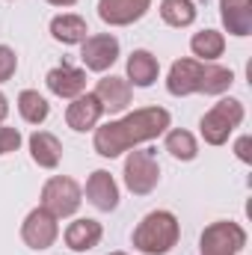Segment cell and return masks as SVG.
I'll return each instance as SVG.
<instances>
[{
  "label": "cell",
  "instance_id": "5",
  "mask_svg": "<svg viewBox=\"0 0 252 255\" xmlns=\"http://www.w3.org/2000/svg\"><path fill=\"white\" fill-rule=\"evenodd\" d=\"M83 202V190L74 178L68 175H54L45 181L42 187V208L48 214H54L57 220H65V217H74L77 208Z\"/></svg>",
  "mask_w": 252,
  "mask_h": 255
},
{
  "label": "cell",
  "instance_id": "23",
  "mask_svg": "<svg viewBox=\"0 0 252 255\" xmlns=\"http://www.w3.org/2000/svg\"><path fill=\"white\" fill-rule=\"evenodd\" d=\"M166 151H169L175 160H196L199 142H196V136H193L190 130L172 128V130H166Z\"/></svg>",
  "mask_w": 252,
  "mask_h": 255
},
{
  "label": "cell",
  "instance_id": "7",
  "mask_svg": "<svg viewBox=\"0 0 252 255\" xmlns=\"http://www.w3.org/2000/svg\"><path fill=\"white\" fill-rule=\"evenodd\" d=\"M60 238V220L54 214H48L42 205L33 208L27 214V220L21 223V241L30 250H51Z\"/></svg>",
  "mask_w": 252,
  "mask_h": 255
},
{
  "label": "cell",
  "instance_id": "1",
  "mask_svg": "<svg viewBox=\"0 0 252 255\" xmlns=\"http://www.w3.org/2000/svg\"><path fill=\"white\" fill-rule=\"evenodd\" d=\"M169 122H172L169 110H163V107H139V110L127 113L116 122L95 128L92 145H95V151L101 157H119L122 151H130V148L166 133Z\"/></svg>",
  "mask_w": 252,
  "mask_h": 255
},
{
  "label": "cell",
  "instance_id": "20",
  "mask_svg": "<svg viewBox=\"0 0 252 255\" xmlns=\"http://www.w3.org/2000/svg\"><path fill=\"white\" fill-rule=\"evenodd\" d=\"M190 51L193 57H199V63H214L226 51V36L220 30H199L190 39Z\"/></svg>",
  "mask_w": 252,
  "mask_h": 255
},
{
  "label": "cell",
  "instance_id": "3",
  "mask_svg": "<svg viewBox=\"0 0 252 255\" xmlns=\"http://www.w3.org/2000/svg\"><path fill=\"white\" fill-rule=\"evenodd\" d=\"M241 122H244V104L238 98H223L202 116L199 130L208 145H223V142H229L235 128H241Z\"/></svg>",
  "mask_w": 252,
  "mask_h": 255
},
{
  "label": "cell",
  "instance_id": "9",
  "mask_svg": "<svg viewBox=\"0 0 252 255\" xmlns=\"http://www.w3.org/2000/svg\"><path fill=\"white\" fill-rule=\"evenodd\" d=\"M104 116V107L101 101L95 98V92H83L77 98H71V104L65 107V125L77 133H86V130H95L98 122Z\"/></svg>",
  "mask_w": 252,
  "mask_h": 255
},
{
  "label": "cell",
  "instance_id": "18",
  "mask_svg": "<svg viewBox=\"0 0 252 255\" xmlns=\"http://www.w3.org/2000/svg\"><path fill=\"white\" fill-rule=\"evenodd\" d=\"M157 74H160V63H157V57L151 51H133L127 57V77H125L127 83L145 89V86H151L157 80Z\"/></svg>",
  "mask_w": 252,
  "mask_h": 255
},
{
  "label": "cell",
  "instance_id": "28",
  "mask_svg": "<svg viewBox=\"0 0 252 255\" xmlns=\"http://www.w3.org/2000/svg\"><path fill=\"white\" fill-rule=\"evenodd\" d=\"M6 116H9V101H6V95L0 92V125L6 122Z\"/></svg>",
  "mask_w": 252,
  "mask_h": 255
},
{
  "label": "cell",
  "instance_id": "4",
  "mask_svg": "<svg viewBox=\"0 0 252 255\" xmlns=\"http://www.w3.org/2000/svg\"><path fill=\"white\" fill-rule=\"evenodd\" d=\"M160 184V163L154 148H133L125 160V187L133 196H148Z\"/></svg>",
  "mask_w": 252,
  "mask_h": 255
},
{
  "label": "cell",
  "instance_id": "19",
  "mask_svg": "<svg viewBox=\"0 0 252 255\" xmlns=\"http://www.w3.org/2000/svg\"><path fill=\"white\" fill-rule=\"evenodd\" d=\"M89 27H86V18L74 15V12H65V15H57L51 21V36L63 45H80L86 39Z\"/></svg>",
  "mask_w": 252,
  "mask_h": 255
},
{
  "label": "cell",
  "instance_id": "13",
  "mask_svg": "<svg viewBox=\"0 0 252 255\" xmlns=\"http://www.w3.org/2000/svg\"><path fill=\"white\" fill-rule=\"evenodd\" d=\"M202 68H205V63H199V60H175L169 68V77H166L169 95H175V98L196 95L199 80H202Z\"/></svg>",
  "mask_w": 252,
  "mask_h": 255
},
{
  "label": "cell",
  "instance_id": "2",
  "mask_svg": "<svg viewBox=\"0 0 252 255\" xmlns=\"http://www.w3.org/2000/svg\"><path fill=\"white\" fill-rule=\"evenodd\" d=\"M181 238V223L172 211H151L133 229V250L142 255H166Z\"/></svg>",
  "mask_w": 252,
  "mask_h": 255
},
{
  "label": "cell",
  "instance_id": "30",
  "mask_svg": "<svg viewBox=\"0 0 252 255\" xmlns=\"http://www.w3.org/2000/svg\"><path fill=\"white\" fill-rule=\"evenodd\" d=\"M110 255H127V253H110Z\"/></svg>",
  "mask_w": 252,
  "mask_h": 255
},
{
  "label": "cell",
  "instance_id": "14",
  "mask_svg": "<svg viewBox=\"0 0 252 255\" xmlns=\"http://www.w3.org/2000/svg\"><path fill=\"white\" fill-rule=\"evenodd\" d=\"M86 199H89L92 208H98L104 214H110V211L119 208V184L113 181V175L107 169H95L89 175V181H86Z\"/></svg>",
  "mask_w": 252,
  "mask_h": 255
},
{
  "label": "cell",
  "instance_id": "15",
  "mask_svg": "<svg viewBox=\"0 0 252 255\" xmlns=\"http://www.w3.org/2000/svg\"><path fill=\"white\" fill-rule=\"evenodd\" d=\"M101 238H104L101 223H98V220H89V217H80V220L68 223V229H65V235H63L65 247H68L71 253L95 250V247L101 244Z\"/></svg>",
  "mask_w": 252,
  "mask_h": 255
},
{
  "label": "cell",
  "instance_id": "25",
  "mask_svg": "<svg viewBox=\"0 0 252 255\" xmlns=\"http://www.w3.org/2000/svg\"><path fill=\"white\" fill-rule=\"evenodd\" d=\"M15 68H18V57L9 45H0V83L12 80L15 77Z\"/></svg>",
  "mask_w": 252,
  "mask_h": 255
},
{
  "label": "cell",
  "instance_id": "11",
  "mask_svg": "<svg viewBox=\"0 0 252 255\" xmlns=\"http://www.w3.org/2000/svg\"><path fill=\"white\" fill-rule=\"evenodd\" d=\"M95 98L101 101L104 113H125L127 107H130V101H133V86L127 83L125 77L110 74V77H101L98 80Z\"/></svg>",
  "mask_w": 252,
  "mask_h": 255
},
{
  "label": "cell",
  "instance_id": "17",
  "mask_svg": "<svg viewBox=\"0 0 252 255\" xmlns=\"http://www.w3.org/2000/svg\"><path fill=\"white\" fill-rule=\"evenodd\" d=\"M30 157L42 169H57L60 160H63V142L51 130H36L30 136Z\"/></svg>",
  "mask_w": 252,
  "mask_h": 255
},
{
  "label": "cell",
  "instance_id": "27",
  "mask_svg": "<svg viewBox=\"0 0 252 255\" xmlns=\"http://www.w3.org/2000/svg\"><path fill=\"white\" fill-rule=\"evenodd\" d=\"M235 151H238V157L244 160V163H250L252 157H250V136H241L238 139V145H235Z\"/></svg>",
  "mask_w": 252,
  "mask_h": 255
},
{
  "label": "cell",
  "instance_id": "22",
  "mask_svg": "<svg viewBox=\"0 0 252 255\" xmlns=\"http://www.w3.org/2000/svg\"><path fill=\"white\" fill-rule=\"evenodd\" d=\"M18 113L24 122L30 125H42L48 116H51V104L45 101V95H39L36 89H24L18 95Z\"/></svg>",
  "mask_w": 252,
  "mask_h": 255
},
{
  "label": "cell",
  "instance_id": "12",
  "mask_svg": "<svg viewBox=\"0 0 252 255\" xmlns=\"http://www.w3.org/2000/svg\"><path fill=\"white\" fill-rule=\"evenodd\" d=\"M45 83H48V89H51L57 98L71 101V98H77V95H83V92H86V71L63 63V65H57V68H51V71H48Z\"/></svg>",
  "mask_w": 252,
  "mask_h": 255
},
{
  "label": "cell",
  "instance_id": "29",
  "mask_svg": "<svg viewBox=\"0 0 252 255\" xmlns=\"http://www.w3.org/2000/svg\"><path fill=\"white\" fill-rule=\"evenodd\" d=\"M48 3H51V6H74L77 0H48Z\"/></svg>",
  "mask_w": 252,
  "mask_h": 255
},
{
  "label": "cell",
  "instance_id": "6",
  "mask_svg": "<svg viewBox=\"0 0 252 255\" xmlns=\"http://www.w3.org/2000/svg\"><path fill=\"white\" fill-rule=\"evenodd\" d=\"M199 247H202V255H241L247 247V232L232 220H220L202 232Z\"/></svg>",
  "mask_w": 252,
  "mask_h": 255
},
{
  "label": "cell",
  "instance_id": "24",
  "mask_svg": "<svg viewBox=\"0 0 252 255\" xmlns=\"http://www.w3.org/2000/svg\"><path fill=\"white\" fill-rule=\"evenodd\" d=\"M160 18L169 27H190L196 21L193 0H160Z\"/></svg>",
  "mask_w": 252,
  "mask_h": 255
},
{
  "label": "cell",
  "instance_id": "16",
  "mask_svg": "<svg viewBox=\"0 0 252 255\" xmlns=\"http://www.w3.org/2000/svg\"><path fill=\"white\" fill-rule=\"evenodd\" d=\"M220 18L226 33L244 39L252 33V0H220Z\"/></svg>",
  "mask_w": 252,
  "mask_h": 255
},
{
  "label": "cell",
  "instance_id": "21",
  "mask_svg": "<svg viewBox=\"0 0 252 255\" xmlns=\"http://www.w3.org/2000/svg\"><path fill=\"white\" fill-rule=\"evenodd\" d=\"M232 83H235V71H232V68L205 63L202 80H199V92H205V95H223V92L232 89Z\"/></svg>",
  "mask_w": 252,
  "mask_h": 255
},
{
  "label": "cell",
  "instance_id": "10",
  "mask_svg": "<svg viewBox=\"0 0 252 255\" xmlns=\"http://www.w3.org/2000/svg\"><path fill=\"white\" fill-rule=\"evenodd\" d=\"M151 9V0H98V18L110 27H127Z\"/></svg>",
  "mask_w": 252,
  "mask_h": 255
},
{
  "label": "cell",
  "instance_id": "26",
  "mask_svg": "<svg viewBox=\"0 0 252 255\" xmlns=\"http://www.w3.org/2000/svg\"><path fill=\"white\" fill-rule=\"evenodd\" d=\"M21 148V133L18 128H9V125H0V157L3 154H12Z\"/></svg>",
  "mask_w": 252,
  "mask_h": 255
},
{
  "label": "cell",
  "instance_id": "8",
  "mask_svg": "<svg viewBox=\"0 0 252 255\" xmlns=\"http://www.w3.org/2000/svg\"><path fill=\"white\" fill-rule=\"evenodd\" d=\"M80 60L89 71L104 74L107 68H113V63L119 60V39L113 33H95L86 36L80 42Z\"/></svg>",
  "mask_w": 252,
  "mask_h": 255
}]
</instances>
